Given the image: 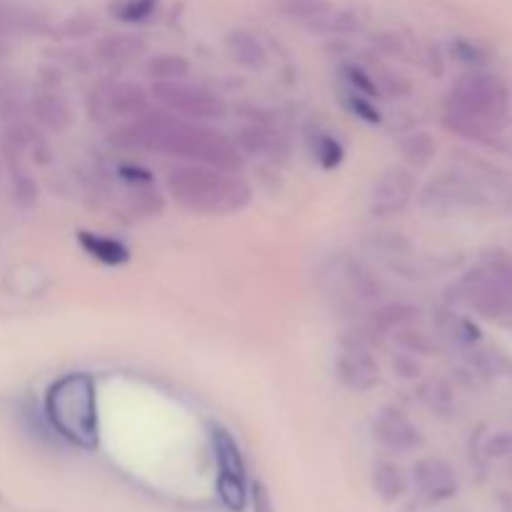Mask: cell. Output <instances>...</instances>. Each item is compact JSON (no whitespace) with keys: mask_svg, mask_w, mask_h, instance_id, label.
<instances>
[{"mask_svg":"<svg viewBox=\"0 0 512 512\" xmlns=\"http://www.w3.org/2000/svg\"><path fill=\"white\" fill-rule=\"evenodd\" d=\"M120 140H125L130 148L158 150L170 158L210 165L225 173H238L245 163L243 150L228 135L205 128L200 120L180 118L165 110H158V113L145 110L140 118H135L133 125L120 130Z\"/></svg>","mask_w":512,"mask_h":512,"instance_id":"obj_1","label":"cell"},{"mask_svg":"<svg viewBox=\"0 0 512 512\" xmlns=\"http://www.w3.org/2000/svg\"><path fill=\"white\" fill-rule=\"evenodd\" d=\"M98 390L88 373H68L45 393V420L70 445L93 450L98 445Z\"/></svg>","mask_w":512,"mask_h":512,"instance_id":"obj_2","label":"cell"},{"mask_svg":"<svg viewBox=\"0 0 512 512\" xmlns=\"http://www.w3.org/2000/svg\"><path fill=\"white\" fill-rule=\"evenodd\" d=\"M168 190L175 203L203 215L240 210L250 200V188L235 173L200 163H185L168 173Z\"/></svg>","mask_w":512,"mask_h":512,"instance_id":"obj_3","label":"cell"},{"mask_svg":"<svg viewBox=\"0 0 512 512\" xmlns=\"http://www.w3.org/2000/svg\"><path fill=\"white\" fill-rule=\"evenodd\" d=\"M505 90L493 75L470 73L455 83L450 95V118L458 128H475L480 120L495 118L503 113Z\"/></svg>","mask_w":512,"mask_h":512,"instance_id":"obj_4","label":"cell"},{"mask_svg":"<svg viewBox=\"0 0 512 512\" xmlns=\"http://www.w3.org/2000/svg\"><path fill=\"white\" fill-rule=\"evenodd\" d=\"M153 95L170 110L188 120H218L225 115V103L218 95L203 88L175 80V83H153Z\"/></svg>","mask_w":512,"mask_h":512,"instance_id":"obj_5","label":"cell"},{"mask_svg":"<svg viewBox=\"0 0 512 512\" xmlns=\"http://www.w3.org/2000/svg\"><path fill=\"white\" fill-rule=\"evenodd\" d=\"M93 95L98 113L110 118H140L148 110V95L135 83H105Z\"/></svg>","mask_w":512,"mask_h":512,"instance_id":"obj_6","label":"cell"},{"mask_svg":"<svg viewBox=\"0 0 512 512\" xmlns=\"http://www.w3.org/2000/svg\"><path fill=\"white\" fill-rule=\"evenodd\" d=\"M415 193V178L405 168H393L380 175L378 183L370 193V213L373 215H395L410 203Z\"/></svg>","mask_w":512,"mask_h":512,"instance_id":"obj_7","label":"cell"},{"mask_svg":"<svg viewBox=\"0 0 512 512\" xmlns=\"http://www.w3.org/2000/svg\"><path fill=\"white\" fill-rule=\"evenodd\" d=\"M373 433L385 448L395 450V453H410V450H415L423 443L418 428L395 408L380 410L373 423Z\"/></svg>","mask_w":512,"mask_h":512,"instance_id":"obj_8","label":"cell"},{"mask_svg":"<svg viewBox=\"0 0 512 512\" xmlns=\"http://www.w3.org/2000/svg\"><path fill=\"white\" fill-rule=\"evenodd\" d=\"M413 478L420 495L430 503L453 498L455 490H458V480H455L453 470L443 460H420L413 470Z\"/></svg>","mask_w":512,"mask_h":512,"instance_id":"obj_9","label":"cell"},{"mask_svg":"<svg viewBox=\"0 0 512 512\" xmlns=\"http://www.w3.org/2000/svg\"><path fill=\"white\" fill-rule=\"evenodd\" d=\"M335 370H338L340 383L350 390H358V393H365V390L378 385V363L373 360V355L360 348H350L348 353L340 355Z\"/></svg>","mask_w":512,"mask_h":512,"instance_id":"obj_10","label":"cell"},{"mask_svg":"<svg viewBox=\"0 0 512 512\" xmlns=\"http://www.w3.org/2000/svg\"><path fill=\"white\" fill-rule=\"evenodd\" d=\"M145 40L130 33H110L95 43V58L105 65H125L145 53Z\"/></svg>","mask_w":512,"mask_h":512,"instance_id":"obj_11","label":"cell"},{"mask_svg":"<svg viewBox=\"0 0 512 512\" xmlns=\"http://www.w3.org/2000/svg\"><path fill=\"white\" fill-rule=\"evenodd\" d=\"M78 243L85 253L98 263L108 265V268H120L130 260V248L123 240L113 238V235L103 233H90V230H80Z\"/></svg>","mask_w":512,"mask_h":512,"instance_id":"obj_12","label":"cell"},{"mask_svg":"<svg viewBox=\"0 0 512 512\" xmlns=\"http://www.w3.org/2000/svg\"><path fill=\"white\" fill-rule=\"evenodd\" d=\"M225 48H228V55L235 63L248 70H263L265 63H268V50L250 30H233V33H228Z\"/></svg>","mask_w":512,"mask_h":512,"instance_id":"obj_13","label":"cell"},{"mask_svg":"<svg viewBox=\"0 0 512 512\" xmlns=\"http://www.w3.org/2000/svg\"><path fill=\"white\" fill-rule=\"evenodd\" d=\"M33 113L38 118V123L53 130V133H65L73 125V110H70L68 100L60 98L53 90L35 95Z\"/></svg>","mask_w":512,"mask_h":512,"instance_id":"obj_14","label":"cell"},{"mask_svg":"<svg viewBox=\"0 0 512 512\" xmlns=\"http://www.w3.org/2000/svg\"><path fill=\"white\" fill-rule=\"evenodd\" d=\"M210 440H213V453L215 460H218V473L245 478V460L233 435L220 428V425H215V428H210Z\"/></svg>","mask_w":512,"mask_h":512,"instance_id":"obj_15","label":"cell"},{"mask_svg":"<svg viewBox=\"0 0 512 512\" xmlns=\"http://www.w3.org/2000/svg\"><path fill=\"white\" fill-rule=\"evenodd\" d=\"M305 140H308L310 155H313V160L323 170H335L345 160L343 143H340L333 133H328V130L308 128Z\"/></svg>","mask_w":512,"mask_h":512,"instance_id":"obj_16","label":"cell"},{"mask_svg":"<svg viewBox=\"0 0 512 512\" xmlns=\"http://www.w3.org/2000/svg\"><path fill=\"white\" fill-rule=\"evenodd\" d=\"M45 30L48 20L35 10L0 3V33H45Z\"/></svg>","mask_w":512,"mask_h":512,"instance_id":"obj_17","label":"cell"},{"mask_svg":"<svg viewBox=\"0 0 512 512\" xmlns=\"http://www.w3.org/2000/svg\"><path fill=\"white\" fill-rule=\"evenodd\" d=\"M373 488L385 503H395L405 495V475L395 463H378L373 470Z\"/></svg>","mask_w":512,"mask_h":512,"instance_id":"obj_18","label":"cell"},{"mask_svg":"<svg viewBox=\"0 0 512 512\" xmlns=\"http://www.w3.org/2000/svg\"><path fill=\"white\" fill-rule=\"evenodd\" d=\"M148 75L153 83H175V80H185L190 75V63L183 55L163 53L148 60Z\"/></svg>","mask_w":512,"mask_h":512,"instance_id":"obj_19","label":"cell"},{"mask_svg":"<svg viewBox=\"0 0 512 512\" xmlns=\"http://www.w3.org/2000/svg\"><path fill=\"white\" fill-rule=\"evenodd\" d=\"M238 148L243 150V155H263V153H275L280 143V135L268 130L265 125H248L238 133L235 138Z\"/></svg>","mask_w":512,"mask_h":512,"instance_id":"obj_20","label":"cell"},{"mask_svg":"<svg viewBox=\"0 0 512 512\" xmlns=\"http://www.w3.org/2000/svg\"><path fill=\"white\" fill-rule=\"evenodd\" d=\"M418 318V308L405 303H390L383 305L373 313V325L380 330H403L405 325H410Z\"/></svg>","mask_w":512,"mask_h":512,"instance_id":"obj_21","label":"cell"},{"mask_svg":"<svg viewBox=\"0 0 512 512\" xmlns=\"http://www.w3.org/2000/svg\"><path fill=\"white\" fill-rule=\"evenodd\" d=\"M158 3L160 0H113L110 3V15L120 20V23L138 25L145 23L155 13Z\"/></svg>","mask_w":512,"mask_h":512,"instance_id":"obj_22","label":"cell"},{"mask_svg":"<svg viewBox=\"0 0 512 512\" xmlns=\"http://www.w3.org/2000/svg\"><path fill=\"white\" fill-rule=\"evenodd\" d=\"M218 498L230 512H243L248 505V490H245V478H233V475L218 473Z\"/></svg>","mask_w":512,"mask_h":512,"instance_id":"obj_23","label":"cell"},{"mask_svg":"<svg viewBox=\"0 0 512 512\" xmlns=\"http://www.w3.org/2000/svg\"><path fill=\"white\" fill-rule=\"evenodd\" d=\"M343 78H345V85H348V90H353V93L365 95V98L370 100L380 95V85L375 83V75L365 73L360 65L355 63L343 65Z\"/></svg>","mask_w":512,"mask_h":512,"instance_id":"obj_24","label":"cell"},{"mask_svg":"<svg viewBox=\"0 0 512 512\" xmlns=\"http://www.w3.org/2000/svg\"><path fill=\"white\" fill-rule=\"evenodd\" d=\"M403 155L408 163L425 165L435 155V140L428 133H413L403 140Z\"/></svg>","mask_w":512,"mask_h":512,"instance_id":"obj_25","label":"cell"},{"mask_svg":"<svg viewBox=\"0 0 512 512\" xmlns=\"http://www.w3.org/2000/svg\"><path fill=\"white\" fill-rule=\"evenodd\" d=\"M343 100H345V105H348L350 113H355L358 118H363L365 123H380V113H378V108H375L373 100H370V98H365V95L348 90Z\"/></svg>","mask_w":512,"mask_h":512,"instance_id":"obj_26","label":"cell"},{"mask_svg":"<svg viewBox=\"0 0 512 512\" xmlns=\"http://www.w3.org/2000/svg\"><path fill=\"white\" fill-rule=\"evenodd\" d=\"M95 23L90 18H85V15H75V18H70L68 23H65V35H73V38H83V35H90L93 33Z\"/></svg>","mask_w":512,"mask_h":512,"instance_id":"obj_27","label":"cell"},{"mask_svg":"<svg viewBox=\"0 0 512 512\" xmlns=\"http://www.w3.org/2000/svg\"><path fill=\"white\" fill-rule=\"evenodd\" d=\"M15 195H18V200L23 205H33L35 198H38V188H35L33 180L20 175V178L15 180Z\"/></svg>","mask_w":512,"mask_h":512,"instance_id":"obj_28","label":"cell"},{"mask_svg":"<svg viewBox=\"0 0 512 512\" xmlns=\"http://www.w3.org/2000/svg\"><path fill=\"white\" fill-rule=\"evenodd\" d=\"M253 512H275L273 503H270L268 490H265L263 483L253 485Z\"/></svg>","mask_w":512,"mask_h":512,"instance_id":"obj_29","label":"cell"},{"mask_svg":"<svg viewBox=\"0 0 512 512\" xmlns=\"http://www.w3.org/2000/svg\"><path fill=\"white\" fill-rule=\"evenodd\" d=\"M393 368L398 370L403 378H418V373H420L418 363H415L410 355H398V358H395V363H393Z\"/></svg>","mask_w":512,"mask_h":512,"instance_id":"obj_30","label":"cell"},{"mask_svg":"<svg viewBox=\"0 0 512 512\" xmlns=\"http://www.w3.org/2000/svg\"><path fill=\"white\" fill-rule=\"evenodd\" d=\"M0 58H3V45H0Z\"/></svg>","mask_w":512,"mask_h":512,"instance_id":"obj_31","label":"cell"}]
</instances>
